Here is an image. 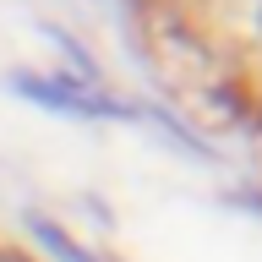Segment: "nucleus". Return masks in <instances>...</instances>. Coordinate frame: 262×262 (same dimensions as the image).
Wrapping results in <instances>:
<instances>
[{
	"label": "nucleus",
	"mask_w": 262,
	"mask_h": 262,
	"mask_svg": "<svg viewBox=\"0 0 262 262\" xmlns=\"http://www.w3.org/2000/svg\"><path fill=\"white\" fill-rule=\"evenodd\" d=\"M33 229H38V235H44V241L55 246V251H60L66 262H93V257H88V251H77V246L66 241V235H60V229H55V224H38V219H33Z\"/></svg>",
	"instance_id": "nucleus-1"
}]
</instances>
